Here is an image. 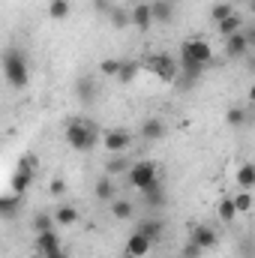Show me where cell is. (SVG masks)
I'll return each instance as SVG.
<instances>
[{"mask_svg": "<svg viewBox=\"0 0 255 258\" xmlns=\"http://www.w3.org/2000/svg\"><path fill=\"white\" fill-rule=\"evenodd\" d=\"M225 54H228L231 60H246V57L252 54V45H249L246 33H234V36H228V39H225Z\"/></svg>", "mask_w": 255, "mask_h": 258, "instance_id": "9", "label": "cell"}, {"mask_svg": "<svg viewBox=\"0 0 255 258\" xmlns=\"http://www.w3.org/2000/svg\"><path fill=\"white\" fill-rule=\"evenodd\" d=\"M93 195H96V201H108V204L117 198V195H114V183H111V174H105V177H99V180H96Z\"/></svg>", "mask_w": 255, "mask_h": 258, "instance_id": "20", "label": "cell"}, {"mask_svg": "<svg viewBox=\"0 0 255 258\" xmlns=\"http://www.w3.org/2000/svg\"><path fill=\"white\" fill-rule=\"evenodd\" d=\"M129 144H132V135H129L126 129H108L105 135H102V147L114 156V153H126Z\"/></svg>", "mask_w": 255, "mask_h": 258, "instance_id": "8", "label": "cell"}, {"mask_svg": "<svg viewBox=\"0 0 255 258\" xmlns=\"http://www.w3.org/2000/svg\"><path fill=\"white\" fill-rule=\"evenodd\" d=\"M246 120H249V114H246V108H243V105H231V108L225 111V123H228L231 129L246 126Z\"/></svg>", "mask_w": 255, "mask_h": 258, "instance_id": "25", "label": "cell"}, {"mask_svg": "<svg viewBox=\"0 0 255 258\" xmlns=\"http://www.w3.org/2000/svg\"><path fill=\"white\" fill-rule=\"evenodd\" d=\"M138 72H141V63H135V60H126V57H123V66H120V72H117L114 81H120V84H132V81L138 78Z\"/></svg>", "mask_w": 255, "mask_h": 258, "instance_id": "27", "label": "cell"}, {"mask_svg": "<svg viewBox=\"0 0 255 258\" xmlns=\"http://www.w3.org/2000/svg\"><path fill=\"white\" fill-rule=\"evenodd\" d=\"M135 231L147 234L150 240H159V237H162V219H156V216H147V219H141V222H138V228H135Z\"/></svg>", "mask_w": 255, "mask_h": 258, "instance_id": "23", "label": "cell"}, {"mask_svg": "<svg viewBox=\"0 0 255 258\" xmlns=\"http://www.w3.org/2000/svg\"><path fill=\"white\" fill-rule=\"evenodd\" d=\"M66 144H69L72 150H78V153L96 150V144H102L99 126L90 123V120H81V117L69 120V123H66Z\"/></svg>", "mask_w": 255, "mask_h": 258, "instance_id": "1", "label": "cell"}, {"mask_svg": "<svg viewBox=\"0 0 255 258\" xmlns=\"http://www.w3.org/2000/svg\"><path fill=\"white\" fill-rule=\"evenodd\" d=\"M126 180H129L132 189L144 192L147 186H153V183L159 180V168H156V162H150V159H138V162H132Z\"/></svg>", "mask_w": 255, "mask_h": 258, "instance_id": "4", "label": "cell"}, {"mask_svg": "<svg viewBox=\"0 0 255 258\" xmlns=\"http://www.w3.org/2000/svg\"><path fill=\"white\" fill-rule=\"evenodd\" d=\"M18 207H21V195L18 192H9V195L0 198V216H3V219H15Z\"/></svg>", "mask_w": 255, "mask_h": 258, "instance_id": "22", "label": "cell"}, {"mask_svg": "<svg viewBox=\"0 0 255 258\" xmlns=\"http://www.w3.org/2000/svg\"><path fill=\"white\" fill-rule=\"evenodd\" d=\"M249 102L255 105V84H249Z\"/></svg>", "mask_w": 255, "mask_h": 258, "instance_id": "38", "label": "cell"}, {"mask_svg": "<svg viewBox=\"0 0 255 258\" xmlns=\"http://www.w3.org/2000/svg\"><path fill=\"white\" fill-rule=\"evenodd\" d=\"M111 216L120 219V222H126V219L135 216V204H132L129 198H114V201H111Z\"/></svg>", "mask_w": 255, "mask_h": 258, "instance_id": "21", "label": "cell"}, {"mask_svg": "<svg viewBox=\"0 0 255 258\" xmlns=\"http://www.w3.org/2000/svg\"><path fill=\"white\" fill-rule=\"evenodd\" d=\"M201 252H204V249H201V246H195V243H186V246H183V252H180V258H201Z\"/></svg>", "mask_w": 255, "mask_h": 258, "instance_id": "34", "label": "cell"}, {"mask_svg": "<svg viewBox=\"0 0 255 258\" xmlns=\"http://www.w3.org/2000/svg\"><path fill=\"white\" fill-rule=\"evenodd\" d=\"M237 9H234V3H216L213 9H210V18H213V24H219V21H225L228 15H234Z\"/></svg>", "mask_w": 255, "mask_h": 258, "instance_id": "32", "label": "cell"}, {"mask_svg": "<svg viewBox=\"0 0 255 258\" xmlns=\"http://www.w3.org/2000/svg\"><path fill=\"white\" fill-rule=\"evenodd\" d=\"M129 168H132V165L126 162V156H123V153H114V156L108 159V165H105V174H111V177H114V174H129Z\"/></svg>", "mask_w": 255, "mask_h": 258, "instance_id": "28", "label": "cell"}, {"mask_svg": "<svg viewBox=\"0 0 255 258\" xmlns=\"http://www.w3.org/2000/svg\"><path fill=\"white\" fill-rule=\"evenodd\" d=\"M120 66H123V57H105V60L99 63V75H108V78H117V72H120Z\"/></svg>", "mask_w": 255, "mask_h": 258, "instance_id": "31", "label": "cell"}, {"mask_svg": "<svg viewBox=\"0 0 255 258\" xmlns=\"http://www.w3.org/2000/svg\"><path fill=\"white\" fill-rule=\"evenodd\" d=\"M141 66H147L159 81H177V75H180V60L171 57V54H165V51L147 54V60H144Z\"/></svg>", "mask_w": 255, "mask_h": 258, "instance_id": "3", "label": "cell"}, {"mask_svg": "<svg viewBox=\"0 0 255 258\" xmlns=\"http://www.w3.org/2000/svg\"><path fill=\"white\" fill-rule=\"evenodd\" d=\"M48 192L54 195V198H60V195L66 192V183H63V180H60V177H54V180L48 183Z\"/></svg>", "mask_w": 255, "mask_h": 258, "instance_id": "35", "label": "cell"}, {"mask_svg": "<svg viewBox=\"0 0 255 258\" xmlns=\"http://www.w3.org/2000/svg\"><path fill=\"white\" fill-rule=\"evenodd\" d=\"M180 60H189V63H198V66H210L213 60V45L207 42V39H201V36H195V39H183V45H180Z\"/></svg>", "mask_w": 255, "mask_h": 258, "instance_id": "6", "label": "cell"}, {"mask_svg": "<svg viewBox=\"0 0 255 258\" xmlns=\"http://www.w3.org/2000/svg\"><path fill=\"white\" fill-rule=\"evenodd\" d=\"M243 30H246V24H243V15H240V12H234V15H228L225 21L216 24V33H219L222 39H228V36H234V33H243Z\"/></svg>", "mask_w": 255, "mask_h": 258, "instance_id": "15", "label": "cell"}, {"mask_svg": "<svg viewBox=\"0 0 255 258\" xmlns=\"http://www.w3.org/2000/svg\"><path fill=\"white\" fill-rule=\"evenodd\" d=\"M42 258H66L63 252H54V255H42Z\"/></svg>", "mask_w": 255, "mask_h": 258, "instance_id": "39", "label": "cell"}, {"mask_svg": "<svg viewBox=\"0 0 255 258\" xmlns=\"http://www.w3.org/2000/svg\"><path fill=\"white\" fill-rule=\"evenodd\" d=\"M234 180H237L240 189H249L252 192V186H255V165L252 162H240L237 171H234Z\"/></svg>", "mask_w": 255, "mask_h": 258, "instance_id": "19", "label": "cell"}, {"mask_svg": "<svg viewBox=\"0 0 255 258\" xmlns=\"http://www.w3.org/2000/svg\"><path fill=\"white\" fill-rule=\"evenodd\" d=\"M129 12H132V27L141 30V33H147V30L156 24V21H153V9H150V3H135Z\"/></svg>", "mask_w": 255, "mask_h": 258, "instance_id": "11", "label": "cell"}, {"mask_svg": "<svg viewBox=\"0 0 255 258\" xmlns=\"http://www.w3.org/2000/svg\"><path fill=\"white\" fill-rule=\"evenodd\" d=\"M189 240L195 243V246H201L204 252H207V249H213V246L219 243L216 228H213V225H204V222H195V225H189Z\"/></svg>", "mask_w": 255, "mask_h": 258, "instance_id": "7", "label": "cell"}, {"mask_svg": "<svg viewBox=\"0 0 255 258\" xmlns=\"http://www.w3.org/2000/svg\"><path fill=\"white\" fill-rule=\"evenodd\" d=\"M138 135H141V141H162V138L168 135V126H165L159 117H147V120H141Z\"/></svg>", "mask_w": 255, "mask_h": 258, "instance_id": "10", "label": "cell"}, {"mask_svg": "<svg viewBox=\"0 0 255 258\" xmlns=\"http://www.w3.org/2000/svg\"><path fill=\"white\" fill-rule=\"evenodd\" d=\"M78 219H81V216H78V210H75L72 204H60V207L54 210V222H57V225H66V228H72Z\"/></svg>", "mask_w": 255, "mask_h": 258, "instance_id": "24", "label": "cell"}, {"mask_svg": "<svg viewBox=\"0 0 255 258\" xmlns=\"http://www.w3.org/2000/svg\"><path fill=\"white\" fill-rule=\"evenodd\" d=\"M243 3H249V0H243Z\"/></svg>", "mask_w": 255, "mask_h": 258, "instance_id": "42", "label": "cell"}, {"mask_svg": "<svg viewBox=\"0 0 255 258\" xmlns=\"http://www.w3.org/2000/svg\"><path fill=\"white\" fill-rule=\"evenodd\" d=\"M108 18H111V24H114L117 30H126V27H132V12H129V9H120V6H114Z\"/></svg>", "mask_w": 255, "mask_h": 258, "instance_id": "29", "label": "cell"}, {"mask_svg": "<svg viewBox=\"0 0 255 258\" xmlns=\"http://www.w3.org/2000/svg\"><path fill=\"white\" fill-rule=\"evenodd\" d=\"M234 204H237V213H249L255 207V198H252L249 189H240V192L234 195Z\"/></svg>", "mask_w": 255, "mask_h": 258, "instance_id": "33", "label": "cell"}, {"mask_svg": "<svg viewBox=\"0 0 255 258\" xmlns=\"http://www.w3.org/2000/svg\"><path fill=\"white\" fill-rule=\"evenodd\" d=\"M36 156L33 153H27V156H21L18 159V165H15V171H12V180H9V186H12V192L24 195L30 186H33V177H36Z\"/></svg>", "mask_w": 255, "mask_h": 258, "instance_id": "5", "label": "cell"}, {"mask_svg": "<svg viewBox=\"0 0 255 258\" xmlns=\"http://www.w3.org/2000/svg\"><path fill=\"white\" fill-rule=\"evenodd\" d=\"M36 252H39V258L60 252V234H57V231H45V234H36Z\"/></svg>", "mask_w": 255, "mask_h": 258, "instance_id": "14", "label": "cell"}, {"mask_svg": "<svg viewBox=\"0 0 255 258\" xmlns=\"http://www.w3.org/2000/svg\"><path fill=\"white\" fill-rule=\"evenodd\" d=\"M69 15H72V3L69 0H51L48 3V18L51 21H63Z\"/></svg>", "mask_w": 255, "mask_h": 258, "instance_id": "26", "label": "cell"}, {"mask_svg": "<svg viewBox=\"0 0 255 258\" xmlns=\"http://www.w3.org/2000/svg\"><path fill=\"white\" fill-rule=\"evenodd\" d=\"M252 165H255V153H252Z\"/></svg>", "mask_w": 255, "mask_h": 258, "instance_id": "41", "label": "cell"}, {"mask_svg": "<svg viewBox=\"0 0 255 258\" xmlns=\"http://www.w3.org/2000/svg\"><path fill=\"white\" fill-rule=\"evenodd\" d=\"M93 9H96V12H102V15H111V9H114V6H111L108 0H93Z\"/></svg>", "mask_w": 255, "mask_h": 258, "instance_id": "36", "label": "cell"}, {"mask_svg": "<svg viewBox=\"0 0 255 258\" xmlns=\"http://www.w3.org/2000/svg\"><path fill=\"white\" fill-rule=\"evenodd\" d=\"M216 216H219V222H225V225L237 219V204H234V195H231V198L225 195V198H219V201H216Z\"/></svg>", "mask_w": 255, "mask_h": 258, "instance_id": "18", "label": "cell"}, {"mask_svg": "<svg viewBox=\"0 0 255 258\" xmlns=\"http://www.w3.org/2000/svg\"><path fill=\"white\" fill-rule=\"evenodd\" d=\"M141 204H144L147 210H162V207H165V183L156 180L153 186H147V189L141 192Z\"/></svg>", "mask_w": 255, "mask_h": 258, "instance_id": "12", "label": "cell"}, {"mask_svg": "<svg viewBox=\"0 0 255 258\" xmlns=\"http://www.w3.org/2000/svg\"><path fill=\"white\" fill-rule=\"evenodd\" d=\"M75 93H78V99H81V102H93V99H96V93H99V87H96V81H93L90 75H84V78H78V81H75Z\"/></svg>", "mask_w": 255, "mask_h": 258, "instance_id": "17", "label": "cell"}, {"mask_svg": "<svg viewBox=\"0 0 255 258\" xmlns=\"http://www.w3.org/2000/svg\"><path fill=\"white\" fill-rule=\"evenodd\" d=\"M150 246H153V240H150L147 234L135 231V234L126 240V255H129V258H144L147 252H150Z\"/></svg>", "mask_w": 255, "mask_h": 258, "instance_id": "13", "label": "cell"}, {"mask_svg": "<svg viewBox=\"0 0 255 258\" xmlns=\"http://www.w3.org/2000/svg\"><path fill=\"white\" fill-rule=\"evenodd\" d=\"M3 78L9 81V87L15 90H24L27 81H30V69H27V60L18 48H6L3 51Z\"/></svg>", "mask_w": 255, "mask_h": 258, "instance_id": "2", "label": "cell"}, {"mask_svg": "<svg viewBox=\"0 0 255 258\" xmlns=\"http://www.w3.org/2000/svg\"><path fill=\"white\" fill-rule=\"evenodd\" d=\"M150 9H153V21H156V24H171V21H174V3H168V0H153Z\"/></svg>", "mask_w": 255, "mask_h": 258, "instance_id": "16", "label": "cell"}, {"mask_svg": "<svg viewBox=\"0 0 255 258\" xmlns=\"http://www.w3.org/2000/svg\"><path fill=\"white\" fill-rule=\"evenodd\" d=\"M243 33H246V39H249V45H252V51H255V21L246 27V30H243Z\"/></svg>", "mask_w": 255, "mask_h": 258, "instance_id": "37", "label": "cell"}, {"mask_svg": "<svg viewBox=\"0 0 255 258\" xmlns=\"http://www.w3.org/2000/svg\"><path fill=\"white\" fill-rule=\"evenodd\" d=\"M33 231L36 234H45V231H54V216H48L45 210L33 216Z\"/></svg>", "mask_w": 255, "mask_h": 258, "instance_id": "30", "label": "cell"}, {"mask_svg": "<svg viewBox=\"0 0 255 258\" xmlns=\"http://www.w3.org/2000/svg\"><path fill=\"white\" fill-rule=\"evenodd\" d=\"M168 3H174V6H177V0H168Z\"/></svg>", "mask_w": 255, "mask_h": 258, "instance_id": "40", "label": "cell"}]
</instances>
